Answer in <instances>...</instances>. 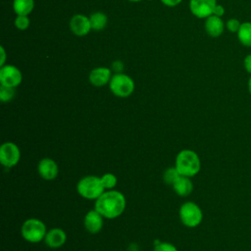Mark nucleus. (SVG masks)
Masks as SVG:
<instances>
[{"instance_id":"423d86ee","label":"nucleus","mask_w":251,"mask_h":251,"mask_svg":"<svg viewBox=\"0 0 251 251\" xmlns=\"http://www.w3.org/2000/svg\"><path fill=\"white\" fill-rule=\"evenodd\" d=\"M180 222L187 227H196L203 221V212L199 205L192 201L184 202L178 211Z\"/></svg>"},{"instance_id":"473e14b6","label":"nucleus","mask_w":251,"mask_h":251,"mask_svg":"<svg viewBox=\"0 0 251 251\" xmlns=\"http://www.w3.org/2000/svg\"><path fill=\"white\" fill-rule=\"evenodd\" d=\"M149 1H152V0H149Z\"/></svg>"},{"instance_id":"39448f33","label":"nucleus","mask_w":251,"mask_h":251,"mask_svg":"<svg viewBox=\"0 0 251 251\" xmlns=\"http://www.w3.org/2000/svg\"><path fill=\"white\" fill-rule=\"evenodd\" d=\"M134 81L133 79L124 73L115 74L112 75L109 82V88L111 92L120 98H126L130 96L134 91Z\"/></svg>"},{"instance_id":"b1692460","label":"nucleus","mask_w":251,"mask_h":251,"mask_svg":"<svg viewBox=\"0 0 251 251\" xmlns=\"http://www.w3.org/2000/svg\"><path fill=\"white\" fill-rule=\"evenodd\" d=\"M240 25L241 22L236 18H230L226 22V28L231 33H237Z\"/></svg>"},{"instance_id":"f03ea898","label":"nucleus","mask_w":251,"mask_h":251,"mask_svg":"<svg viewBox=\"0 0 251 251\" xmlns=\"http://www.w3.org/2000/svg\"><path fill=\"white\" fill-rule=\"evenodd\" d=\"M175 167L181 176L192 177L200 172L201 161L195 151L183 149L176 154Z\"/></svg>"},{"instance_id":"a211bd4d","label":"nucleus","mask_w":251,"mask_h":251,"mask_svg":"<svg viewBox=\"0 0 251 251\" xmlns=\"http://www.w3.org/2000/svg\"><path fill=\"white\" fill-rule=\"evenodd\" d=\"M34 8V0H14L13 10L17 15L28 16Z\"/></svg>"},{"instance_id":"9d476101","label":"nucleus","mask_w":251,"mask_h":251,"mask_svg":"<svg viewBox=\"0 0 251 251\" xmlns=\"http://www.w3.org/2000/svg\"><path fill=\"white\" fill-rule=\"evenodd\" d=\"M104 219L105 218L94 208L85 214L83 219V226L89 233L95 234L102 229Z\"/></svg>"},{"instance_id":"0eeeda50","label":"nucleus","mask_w":251,"mask_h":251,"mask_svg":"<svg viewBox=\"0 0 251 251\" xmlns=\"http://www.w3.org/2000/svg\"><path fill=\"white\" fill-rule=\"evenodd\" d=\"M21 159V151L14 142H4L0 147V162L5 168L15 167Z\"/></svg>"},{"instance_id":"1a4fd4ad","label":"nucleus","mask_w":251,"mask_h":251,"mask_svg":"<svg viewBox=\"0 0 251 251\" xmlns=\"http://www.w3.org/2000/svg\"><path fill=\"white\" fill-rule=\"evenodd\" d=\"M217 4V0H190L189 9L196 18L206 19L213 15Z\"/></svg>"},{"instance_id":"9b49d317","label":"nucleus","mask_w":251,"mask_h":251,"mask_svg":"<svg viewBox=\"0 0 251 251\" xmlns=\"http://www.w3.org/2000/svg\"><path fill=\"white\" fill-rule=\"evenodd\" d=\"M71 31L77 36H84L91 30V25L89 17L82 14L74 15L70 21Z\"/></svg>"},{"instance_id":"2f4dec72","label":"nucleus","mask_w":251,"mask_h":251,"mask_svg":"<svg viewBox=\"0 0 251 251\" xmlns=\"http://www.w3.org/2000/svg\"><path fill=\"white\" fill-rule=\"evenodd\" d=\"M130 2H139V1H142V0H128Z\"/></svg>"},{"instance_id":"20e7f679","label":"nucleus","mask_w":251,"mask_h":251,"mask_svg":"<svg viewBox=\"0 0 251 251\" xmlns=\"http://www.w3.org/2000/svg\"><path fill=\"white\" fill-rule=\"evenodd\" d=\"M47 233L45 224L36 218L25 220L21 227V234L23 238L29 243H38L44 240Z\"/></svg>"},{"instance_id":"7ed1b4c3","label":"nucleus","mask_w":251,"mask_h":251,"mask_svg":"<svg viewBox=\"0 0 251 251\" xmlns=\"http://www.w3.org/2000/svg\"><path fill=\"white\" fill-rule=\"evenodd\" d=\"M76 191L84 199L96 200L104 193L105 188L100 176H86L76 183Z\"/></svg>"},{"instance_id":"bb28decb","label":"nucleus","mask_w":251,"mask_h":251,"mask_svg":"<svg viewBox=\"0 0 251 251\" xmlns=\"http://www.w3.org/2000/svg\"><path fill=\"white\" fill-rule=\"evenodd\" d=\"M124 68H125V65H124V63H123L122 61H120V60H117V61L113 62V64H112V71H114L116 74L123 73Z\"/></svg>"},{"instance_id":"c756f323","label":"nucleus","mask_w":251,"mask_h":251,"mask_svg":"<svg viewBox=\"0 0 251 251\" xmlns=\"http://www.w3.org/2000/svg\"><path fill=\"white\" fill-rule=\"evenodd\" d=\"M0 50H1V61H0V66H4L5 63H6V52H5V49L3 46L0 47Z\"/></svg>"},{"instance_id":"7c9ffc66","label":"nucleus","mask_w":251,"mask_h":251,"mask_svg":"<svg viewBox=\"0 0 251 251\" xmlns=\"http://www.w3.org/2000/svg\"><path fill=\"white\" fill-rule=\"evenodd\" d=\"M247 89H248V92H249V94L251 95V75L249 76V78H248V81H247Z\"/></svg>"},{"instance_id":"dca6fc26","label":"nucleus","mask_w":251,"mask_h":251,"mask_svg":"<svg viewBox=\"0 0 251 251\" xmlns=\"http://www.w3.org/2000/svg\"><path fill=\"white\" fill-rule=\"evenodd\" d=\"M175 192L180 197H186L191 194L193 190V182L191 177L180 176L172 185Z\"/></svg>"},{"instance_id":"6ab92c4d","label":"nucleus","mask_w":251,"mask_h":251,"mask_svg":"<svg viewBox=\"0 0 251 251\" xmlns=\"http://www.w3.org/2000/svg\"><path fill=\"white\" fill-rule=\"evenodd\" d=\"M89 21L91 25V29L101 30L106 26L108 23V17L102 12H95L90 15Z\"/></svg>"},{"instance_id":"aec40b11","label":"nucleus","mask_w":251,"mask_h":251,"mask_svg":"<svg viewBox=\"0 0 251 251\" xmlns=\"http://www.w3.org/2000/svg\"><path fill=\"white\" fill-rule=\"evenodd\" d=\"M181 175L178 173V171L176 170V168L174 167H170L168 168L163 175V179L164 181L169 184V185H173L175 183V181Z\"/></svg>"},{"instance_id":"5701e85b","label":"nucleus","mask_w":251,"mask_h":251,"mask_svg":"<svg viewBox=\"0 0 251 251\" xmlns=\"http://www.w3.org/2000/svg\"><path fill=\"white\" fill-rule=\"evenodd\" d=\"M15 26L20 29V30H25L29 26L30 21L27 16H23V15H17L15 19Z\"/></svg>"},{"instance_id":"a878e982","label":"nucleus","mask_w":251,"mask_h":251,"mask_svg":"<svg viewBox=\"0 0 251 251\" xmlns=\"http://www.w3.org/2000/svg\"><path fill=\"white\" fill-rule=\"evenodd\" d=\"M243 68L247 74L251 75V53L247 54L243 59Z\"/></svg>"},{"instance_id":"f3484780","label":"nucleus","mask_w":251,"mask_h":251,"mask_svg":"<svg viewBox=\"0 0 251 251\" xmlns=\"http://www.w3.org/2000/svg\"><path fill=\"white\" fill-rule=\"evenodd\" d=\"M239 43L244 47H251V22H243L236 33Z\"/></svg>"},{"instance_id":"c85d7f7f","label":"nucleus","mask_w":251,"mask_h":251,"mask_svg":"<svg viewBox=\"0 0 251 251\" xmlns=\"http://www.w3.org/2000/svg\"><path fill=\"white\" fill-rule=\"evenodd\" d=\"M182 0H161V2L168 7H175L178 5Z\"/></svg>"},{"instance_id":"2eb2a0df","label":"nucleus","mask_w":251,"mask_h":251,"mask_svg":"<svg viewBox=\"0 0 251 251\" xmlns=\"http://www.w3.org/2000/svg\"><path fill=\"white\" fill-rule=\"evenodd\" d=\"M44 241L48 247L52 249H57L62 247L66 243L67 234L64 229L60 227H53L47 230Z\"/></svg>"},{"instance_id":"f257e3e1","label":"nucleus","mask_w":251,"mask_h":251,"mask_svg":"<svg viewBox=\"0 0 251 251\" xmlns=\"http://www.w3.org/2000/svg\"><path fill=\"white\" fill-rule=\"evenodd\" d=\"M126 200L125 195L118 190H105L104 193L95 200L94 208L109 220L120 217L126 210Z\"/></svg>"},{"instance_id":"393cba45","label":"nucleus","mask_w":251,"mask_h":251,"mask_svg":"<svg viewBox=\"0 0 251 251\" xmlns=\"http://www.w3.org/2000/svg\"><path fill=\"white\" fill-rule=\"evenodd\" d=\"M153 251H178V250L174 244H172L170 242L158 241L157 244L154 246Z\"/></svg>"},{"instance_id":"412c9836","label":"nucleus","mask_w":251,"mask_h":251,"mask_svg":"<svg viewBox=\"0 0 251 251\" xmlns=\"http://www.w3.org/2000/svg\"><path fill=\"white\" fill-rule=\"evenodd\" d=\"M100 177H101V180H102V183H103V186H104L105 190L114 189V187L118 183L117 176L112 173H106Z\"/></svg>"},{"instance_id":"4be33fe9","label":"nucleus","mask_w":251,"mask_h":251,"mask_svg":"<svg viewBox=\"0 0 251 251\" xmlns=\"http://www.w3.org/2000/svg\"><path fill=\"white\" fill-rule=\"evenodd\" d=\"M16 95V88L5 85L0 86V100L3 103L11 101Z\"/></svg>"},{"instance_id":"cd10ccee","label":"nucleus","mask_w":251,"mask_h":251,"mask_svg":"<svg viewBox=\"0 0 251 251\" xmlns=\"http://www.w3.org/2000/svg\"><path fill=\"white\" fill-rule=\"evenodd\" d=\"M226 13V10H225V7L221 4H217L215 9H214V12H213V15L217 16V17H223Z\"/></svg>"},{"instance_id":"f8f14e48","label":"nucleus","mask_w":251,"mask_h":251,"mask_svg":"<svg viewBox=\"0 0 251 251\" xmlns=\"http://www.w3.org/2000/svg\"><path fill=\"white\" fill-rule=\"evenodd\" d=\"M37 172L39 176L45 180H53L57 177L59 169L57 163L51 158H43L37 165Z\"/></svg>"},{"instance_id":"ddd939ff","label":"nucleus","mask_w":251,"mask_h":251,"mask_svg":"<svg viewBox=\"0 0 251 251\" xmlns=\"http://www.w3.org/2000/svg\"><path fill=\"white\" fill-rule=\"evenodd\" d=\"M112 77V71L107 67H97L89 73V82L96 87L109 84Z\"/></svg>"},{"instance_id":"4468645a","label":"nucleus","mask_w":251,"mask_h":251,"mask_svg":"<svg viewBox=\"0 0 251 251\" xmlns=\"http://www.w3.org/2000/svg\"><path fill=\"white\" fill-rule=\"evenodd\" d=\"M204 28L206 33L211 37L221 36L226 29V23L221 17L211 15L205 19Z\"/></svg>"},{"instance_id":"6e6552de","label":"nucleus","mask_w":251,"mask_h":251,"mask_svg":"<svg viewBox=\"0 0 251 251\" xmlns=\"http://www.w3.org/2000/svg\"><path fill=\"white\" fill-rule=\"evenodd\" d=\"M23 80L22 72L13 65H4L0 69L1 85L16 88Z\"/></svg>"}]
</instances>
